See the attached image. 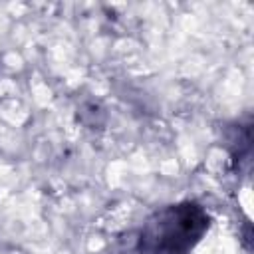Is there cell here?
<instances>
[{"label": "cell", "mask_w": 254, "mask_h": 254, "mask_svg": "<svg viewBox=\"0 0 254 254\" xmlns=\"http://www.w3.org/2000/svg\"><path fill=\"white\" fill-rule=\"evenodd\" d=\"M210 228V214L194 200L155 210L141 226L137 254H190Z\"/></svg>", "instance_id": "1"}, {"label": "cell", "mask_w": 254, "mask_h": 254, "mask_svg": "<svg viewBox=\"0 0 254 254\" xmlns=\"http://www.w3.org/2000/svg\"><path fill=\"white\" fill-rule=\"evenodd\" d=\"M224 147L230 153L234 165L240 161H248L252 149V123L250 121H234L224 129Z\"/></svg>", "instance_id": "2"}]
</instances>
